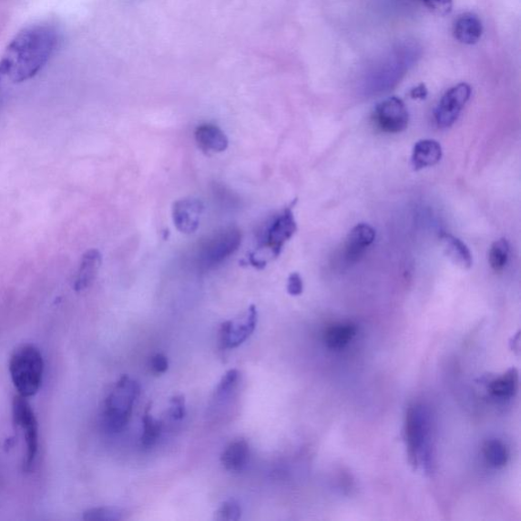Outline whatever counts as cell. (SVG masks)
I'll return each instance as SVG.
<instances>
[{
	"label": "cell",
	"mask_w": 521,
	"mask_h": 521,
	"mask_svg": "<svg viewBox=\"0 0 521 521\" xmlns=\"http://www.w3.org/2000/svg\"><path fill=\"white\" fill-rule=\"evenodd\" d=\"M58 43L59 34L54 26L39 24L25 28L15 35L0 59V77L14 83L33 79L55 56Z\"/></svg>",
	"instance_id": "1"
},
{
	"label": "cell",
	"mask_w": 521,
	"mask_h": 521,
	"mask_svg": "<svg viewBox=\"0 0 521 521\" xmlns=\"http://www.w3.org/2000/svg\"><path fill=\"white\" fill-rule=\"evenodd\" d=\"M10 374L17 395L30 398L38 393L45 374V360L36 346L16 347L10 360Z\"/></svg>",
	"instance_id": "2"
},
{
	"label": "cell",
	"mask_w": 521,
	"mask_h": 521,
	"mask_svg": "<svg viewBox=\"0 0 521 521\" xmlns=\"http://www.w3.org/2000/svg\"><path fill=\"white\" fill-rule=\"evenodd\" d=\"M140 391V385L128 376L117 381L104 403L102 413V422L108 432L119 433L127 427Z\"/></svg>",
	"instance_id": "3"
},
{
	"label": "cell",
	"mask_w": 521,
	"mask_h": 521,
	"mask_svg": "<svg viewBox=\"0 0 521 521\" xmlns=\"http://www.w3.org/2000/svg\"><path fill=\"white\" fill-rule=\"evenodd\" d=\"M13 418L17 428L23 432L26 442V460L24 468L31 470L36 459L39 447L38 422L28 398L16 395L13 401Z\"/></svg>",
	"instance_id": "4"
},
{
	"label": "cell",
	"mask_w": 521,
	"mask_h": 521,
	"mask_svg": "<svg viewBox=\"0 0 521 521\" xmlns=\"http://www.w3.org/2000/svg\"><path fill=\"white\" fill-rule=\"evenodd\" d=\"M241 232L230 228L217 232L207 240L199 250V262L205 268H214L236 253L241 244Z\"/></svg>",
	"instance_id": "5"
},
{
	"label": "cell",
	"mask_w": 521,
	"mask_h": 521,
	"mask_svg": "<svg viewBox=\"0 0 521 521\" xmlns=\"http://www.w3.org/2000/svg\"><path fill=\"white\" fill-rule=\"evenodd\" d=\"M428 437V421L424 408L418 404L407 408L404 422V439L407 455L413 465H418Z\"/></svg>",
	"instance_id": "6"
},
{
	"label": "cell",
	"mask_w": 521,
	"mask_h": 521,
	"mask_svg": "<svg viewBox=\"0 0 521 521\" xmlns=\"http://www.w3.org/2000/svg\"><path fill=\"white\" fill-rule=\"evenodd\" d=\"M471 95V86L466 83H460L443 95L434 112L438 128H447L454 126Z\"/></svg>",
	"instance_id": "7"
},
{
	"label": "cell",
	"mask_w": 521,
	"mask_h": 521,
	"mask_svg": "<svg viewBox=\"0 0 521 521\" xmlns=\"http://www.w3.org/2000/svg\"><path fill=\"white\" fill-rule=\"evenodd\" d=\"M298 231V224L295 221L292 208L288 207L278 214L273 221L269 224L260 247L271 250L272 257L277 258L281 254L282 249Z\"/></svg>",
	"instance_id": "8"
},
{
	"label": "cell",
	"mask_w": 521,
	"mask_h": 521,
	"mask_svg": "<svg viewBox=\"0 0 521 521\" xmlns=\"http://www.w3.org/2000/svg\"><path fill=\"white\" fill-rule=\"evenodd\" d=\"M374 120L382 132L398 134L407 128L410 115L402 99L389 97L381 101L376 107Z\"/></svg>",
	"instance_id": "9"
},
{
	"label": "cell",
	"mask_w": 521,
	"mask_h": 521,
	"mask_svg": "<svg viewBox=\"0 0 521 521\" xmlns=\"http://www.w3.org/2000/svg\"><path fill=\"white\" fill-rule=\"evenodd\" d=\"M258 323L256 307L250 306L238 320L222 323L220 332V344L224 350L237 349L253 334Z\"/></svg>",
	"instance_id": "10"
},
{
	"label": "cell",
	"mask_w": 521,
	"mask_h": 521,
	"mask_svg": "<svg viewBox=\"0 0 521 521\" xmlns=\"http://www.w3.org/2000/svg\"><path fill=\"white\" fill-rule=\"evenodd\" d=\"M204 211L201 199L185 198L179 199L172 208V219L179 231L190 234L197 231Z\"/></svg>",
	"instance_id": "11"
},
{
	"label": "cell",
	"mask_w": 521,
	"mask_h": 521,
	"mask_svg": "<svg viewBox=\"0 0 521 521\" xmlns=\"http://www.w3.org/2000/svg\"><path fill=\"white\" fill-rule=\"evenodd\" d=\"M376 231L366 223L358 224L347 236L343 246V259L347 264H353L366 253L375 241Z\"/></svg>",
	"instance_id": "12"
},
{
	"label": "cell",
	"mask_w": 521,
	"mask_h": 521,
	"mask_svg": "<svg viewBox=\"0 0 521 521\" xmlns=\"http://www.w3.org/2000/svg\"><path fill=\"white\" fill-rule=\"evenodd\" d=\"M101 264L102 255L98 250L91 249L86 251L77 268L74 284L76 291H83L90 288L97 280Z\"/></svg>",
	"instance_id": "13"
},
{
	"label": "cell",
	"mask_w": 521,
	"mask_h": 521,
	"mask_svg": "<svg viewBox=\"0 0 521 521\" xmlns=\"http://www.w3.org/2000/svg\"><path fill=\"white\" fill-rule=\"evenodd\" d=\"M195 140L206 153H221L229 148V138L219 127L211 124L199 126L195 132Z\"/></svg>",
	"instance_id": "14"
},
{
	"label": "cell",
	"mask_w": 521,
	"mask_h": 521,
	"mask_svg": "<svg viewBox=\"0 0 521 521\" xmlns=\"http://www.w3.org/2000/svg\"><path fill=\"white\" fill-rule=\"evenodd\" d=\"M483 35V23L479 16L473 13L458 15L454 23L455 38L465 46H474L479 42Z\"/></svg>",
	"instance_id": "15"
},
{
	"label": "cell",
	"mask_w": 521,
	"mask_h": 521,
	"mask_svg": "<svg viewBox=\"0 0 521 521\" xmlns=\"http://www.w3.org/2000/svg\"><path fill=\"white\" fill-rule=\"evenodd\" d=\"M440 240L443 250L451 262L462 269L472 268L473 255L462 240L447 232H442Z\"/></svg>",
	"instance_id": "16"
},
{
	"label": "cell",
	"mask_w": 521,
	"mask_h": 521,
	"mask_svg": "<svg viewBox=\"0 0 521 521\" xmlns=\"http://www.w3.org/2000/svg\"><path fill=\"white\" fill-rule=\"evenodd\" d=\"M442 147L439 142L424 138L416 143L412 154V165L414 170L434 167L442 158Z\"/></svg>",
	"instance_id": "17"
},
{
	"label": "cell",
	"mask_w": 521,
	"mask_h": 521,
	"mask_svg": "<svg viewBox=\"0 0 521 521\" xmlns=\"http://www.w3.org/2000/svg\"><path fill=\"white\" fill-rule=\"evenodd\" d=\"M250 449L245 440H238L223 451L221 464L225 470L241 472L249 462Z\"/></svg>",
	"instance_id": "18"
},
{
	"label": "cell",
	"mask_w": 521,
	"mask_h": 521,
	"mask_svg": "<svg viewBox=\"0 0 521 521\" xmlns=\"http://www.w3.org/2000/svg\"><path fill=\"white\" fill-rule=\"evenodd\" d=\"M518 382V371L512 368L502 376L493 380L489 385V391L495 397L511 398L517 393Z\"/></svg>",
	"instance_id": "19"
},
{
	"label": "cell",
	"mask_w": 521,
	"mask_h": 521,
	"mask_svg": "<svg viewBox=\"0 0 521 521\" xmlns=\"http://www.w3.org/2000/svg\"><path fill=\"white\" fill-rule=\"evenodd\" d=\"M357 332V329L350 323H340L329 327L324 341L329 349L340 350L349 344Z\"/></svg>",
	"instance_id": "20"
},
{
	"label": "cell",
	"mask_w": 521,
	"mask_h": 521,
	"mask_svg": "<svg viewBox=\"0 0 521 521\" xmlns=\"http://www.w3.org/2000/svg\"><path fill=\"white\" fill-rule=\"evenodd\" d=\"M483 453L488 464L494 467H503L508 462V450L500 440L493 439L485 443Z\"/></svg>",
	"instance_id": "21"
},
{
	"label": "cell",
	"mask_w": 521,
	"mask_h": 521,
	"mask_svg": "<svg viewBox=\"0 0 521 521\" xmlns=\"http://www.w3.org/2000/svg\"><path fill=\"white\" fill-rule=\"evenodd\" d=\"M510 246L506 239H500L491 246L489 263L494 271L500 272L506 268L509 259Z\"/></svg>",
	"instance_id": "22"
},
{
	"label": "cell",
	"mask_w": 521,
	"mask_h": 521,
	"mask_svg": "<svg viewBox=\"0 0 521 521\" xmlns=\"http://www.w3.org/2000/svg\"><path fill=\"white\" fill-rule=\"evenodd\" d=\"M150 406L147 407V411L143 416V435L142 444L146 448H150L155 445L162 432V423L153 418L149 413Z\"/></svg>",
	"instance_id": "23"
},
{
	"label": "cell",
	"mask_w": 521,
	"mask_h": 521,
	"mask_svg": "<svg viewBox=\"0 0 521 521\" xmlns=\"http://www.w3.org/2000/svg\"><path fill=\"white\" fill-rule=\"evenodd\" d=\"M87 521H117L124 519V511L117 507H97L86 511L83 516Z\"/></svg>",
	"instance_id": "24"
},
{
	"label": "cell",
	"mask_w": 521,
	"mask_h": 521,
	"mask_svg": "<svg viewBox=\"0 0 521 521\" xmlns=\"http://www.w3.org/2000/svg\"><path fill=\"white\" fill-rule=\"evenodd\" d=\"M241 516V508L236 500L222 503L215 512L214 518L219 521H237Z\"/></svg>",
	"instance_id": "25"
},
{
	"label": "cell",
	"mask_w": 521,
	"mask_h": 521,
	"mask_svg": "<svg viewBox=\"0 0 521 521\" xmlns=\"http://www.w3.org/2000/svg\"><path fill=\"white\" fill-rule=\"evenodd\" d=\"M239 379V372L236 369L230 370L227 374H225L219 386L216 389V396L222 397L228 395L230 391L237 385Z\"/></svg>",
	"instance_id": "26"
},
{
	"label": "cell",
	"mask_w": 521,
	"mask_h": 521,
	"mask_svg": "<svg viewBox=\"0 0 521 521\" xmlns=\"http://www.w3.org/2000/svg\"><path fill=\"white\" fill-rule=\"evenodd\" d=\"M431 12L438 15H446L453 11V0H421Z\"/></svg>",
	"instance_id": "27"
},
{
	"label": "cell",
	"mask_w": 521,
	"mask_h": 521,
	"mask_svg": "<svg viewBox=\"0 0 521 521\" xmlns=\"http://www.w3.org/2000/svg\"><path fill=\"white\" fill-rule=\"evenodd\" d=\"M170 414L175 420H182L186 415L185 397L175 396L171 399Z\"/></svg>",
	"instance_id": "28"
},
{
	"label": "cell",
	"mask_w": 521,
	"mask_h": 521,
	"mask_svg": "<svg viewBox=\"0 0 521 521\" xmlns=\"http://www.w3.org/2000/svg\"><path fill=\"white\" fill-rule=\"evenodd\" d=\"M303 291V282L301 276L295 272L290 275L288 281V292L292 297H299Z\"/></svg>",
	"instance_id": "29"
},
{
	"label": "cell",
	"mask_w": 521,
	"mask_h": 521,
	"mask_svg": "<svg viewBox=\"0 0 521 521\" xmlns=\"http://www.w3.org/2000/svg\"><path fill=\"white\" fill-rule=\"evenodd\" d=\"M169 360L162 353L155 354L151 360V369L155 374H164L169 370Z\"/></svg>",
	"instance_id": "30"
},
{
	"label": "cell",
	"mask_w": 521,
	"mask_h": 521,
	"mask_svg": "<svg viewBox=\"0 0 521 521\" xmlns=\"http://www.w3.org/2000/svg\"><path fill=\"white\" fill-rule=\"evenodd\" d=\"M411 97L414 99L424 100L428 97V90L424 84H421L411 91Z\"/></svg>",
	"instance_id": "31"
}]
</instances>
